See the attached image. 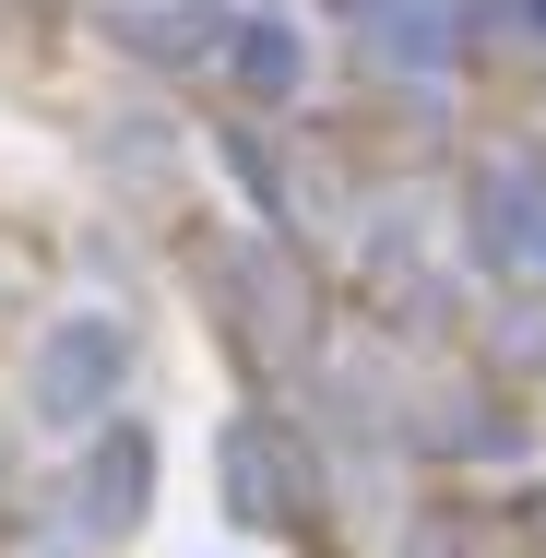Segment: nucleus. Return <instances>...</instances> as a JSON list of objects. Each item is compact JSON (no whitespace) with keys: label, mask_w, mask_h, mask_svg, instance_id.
I'll return each mask as SVG.
<instances>
[{"label":"nucleus","mask_w":546,"mask_h":558,"mask_svg":"<svg viewBox=\"0 0 546 558\" xmlns=\"http://www.w3.org/2000/svg\"><path fill=\"white\" fill-rule=\"evenodd\" d=\"M131 356H143V344H131V322H119V310H72L60 333L36 344V368H24L36 428H60V440H72V428H96L119 392H131Z\"/></svg>","instance_id":"1"},{"label":"nucleus","mask_w":546,"mask_h":558,"mask_svg":"<svg viewBox=\"0 0 546 558\" xmlns=\"http://www.w3.org/2000/svg\"><path fill=\"white\" fill-rule=\"evenodd\" d=\"M155 511V440L131 416H96V451H84V523L96 535H131Z\"/></svg>","instance_id":"2"},{"label":"nucleus","mask_w":546,"mask_h":558,"mask_svg":"<svg viewBox=\"0 0 546 558\" xmlns=\"http://www.w3.org/2000/svg\"><path fill=\"white\" fill-rule=\"evenodd\" d=\"M344 24H368L404 72H428V60H451V24H463V0H344Z\"/></svg>","instance_id":"3"},{"label":"nucleus","mask_w":546,"mask_h":558,"mask_svg":"<svg viewBox=\"0 0 546 558\" xmlns=\"http://www.w3.org/2000/svg\"><path fill=\"white\" fill-rule=\"evenodd\" d=\"M535 226H546L535 167H487V179H475V250H487V262H523V250H535Z\"/></svg>","instance_id":"4"},{"label":"nucleus","mask_w":546,"mask_h":558,"mask_svg":"<svg viewBox=\"0 0 546 558\" xmlns=\"http://www.w3.org/2000/svg\"><path fill=\"white\" fill-rule=\"evenodd\" d=\"M226 60H238V84H250V96H262V108H286V96H298V84H310V48H298V24H286V12H250V24H238V48H226Z\"/></svg>","instance_id":"5"},{"label":"nucleus","mask_w":546,"mask_h":558,"mask_svg":"<svg viewBox=\"0 0 546 558\" xmlns=\"http://www.w3.org/2000/svg\"><path fill=\"white\" fill-rule=\"evenodd\" d=\"M119 36H131L143 60H203V36H215V12H203V0H179V12H131Z\"/></svg>","instance_id":"6"},{"label":"nucleus","mask_w":546,"mask_h":558,"mask_svg":"<svg viewBox=\"0 0 546 558\" xmlns=\"http://www.w3.org/2000/svg\"><path fill=\"white\" fill-rule=\"evenodd\" d=\"M511 356H523V368H546V322H511Z\"/></svg>","instance_id":"7"},{"label":"nucleus","mask_w":546,"mask_h":558,"mask_svg":"<svg viewBox=\"0 0 546 558\" xmlns=\"http://www.w3.org/2000/svg\"><path fill=\"white\" fill-rule=\"evenodd\" d=\"M523 24H535V36H546V0H523Z\"/></svg>","instance_id":"8"}]
</instances>
